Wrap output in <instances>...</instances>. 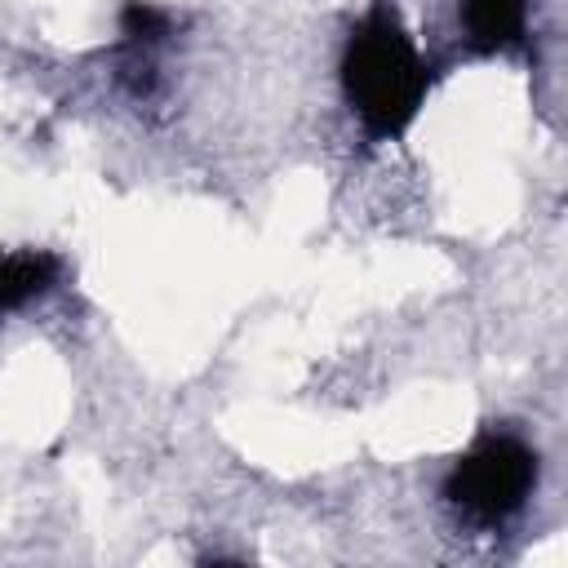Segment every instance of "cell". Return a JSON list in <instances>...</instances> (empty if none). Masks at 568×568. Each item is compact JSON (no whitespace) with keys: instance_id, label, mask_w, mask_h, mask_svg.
Wrapping results in <instances>:
<instances>
[{"instance_id":"1","label":"cell","mask_w":568,"mask_h":568,"mask_svg":"<svg viewBox=\"0 0 568 568\" xmlns=\"http://www.w3.org/2000/svg\"><path fill=\"white\" fill-rule=\"evenodd\" d=\"M342 98L368 138H399L430 93V67L390 0L364 9L337 62Z\"/></svg>"},{"instance_id":"2","label":"cell","mask_w":568,"mask_h":568,"mask_svg":"<svg viewBox=\"0 0 568 568\" xmlns=\"http://www.w3.org/2000/svg\"><path fill=\"white\" fill-rule=\"evenodd\" d=\"M537 488V448L515 430L479 435L444 475V501L475 524H501Z\"/></svg>"},{"instance_id":"3","label":"cell","mask_w":568,"mask_h":568,"mask_svg":"<svg viewBox=\"0 0 568 568\" xmlns=\"http://www.w3.org/2000/svg\"><path fill=\"white\" fill-rule=\"evenodd\" d=\"M457 18L475 53H510L528 36V0H462Z\"/></svg>"},{"instance_id":"4","label":"cell","mask_w":568,"mask_h":568,"mask_svg":"<svg viewBox=\"0 0 568 568\" xmlns=\"http://www.w3.org/2000/svg\"><path fill=\"white\" fill-rule=\"evenodd\" d=\"M62 280V257L49 248H13L0 253V315L22 311L53 293Z\"/></svg>"},{"instance_id":"5","label":"cell","mask_w":568,"mask_h":568,"mask_svg":"<svg viewBox=\"0 0 568 568\" xmlns=\"http://www.w3.org/2000/svg\"><path fill=\"white\" fill-rule=\"evenodd\" d=\"M169 27H173V18L155 0H124V9H120V31L133 44H155L169 36Z\"/></svg>"}]
</instances>
